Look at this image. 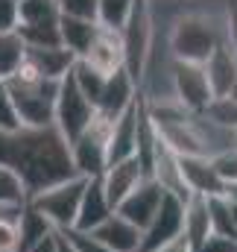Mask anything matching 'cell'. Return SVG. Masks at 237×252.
Here are the masks:
<instances>
[{"label":"cell","mask_w":237,"mask_h":252,"mask_svg":"<svg viewBox=\"0 0 237 252\" xmlns=\"http://www.w3.org/2000/svg\"><path fill=\"white\" fill-rule=\"evenodd\" d=\"M226 38L237 53V9H226Z\"/></svg>","instance_id":"cell-36"},{"label":"cell","mask_w":237,"mask_h":252,"mask_svg":"<svg viewBox=\"0 0 237 252\" xmlns=\"http://www.w3.org/2000/svg\"><path fill=\"white\" fill-rule=\"evenodd\" d=\"M202 67H205V76H208V85H211L214 97L229 94L232 82L237 79V53L232 50L229 38L217 44V50L205 59V64H202Z\"/></svg>","instance_id":"cell-17"},{"label":"cell","mask_w":237,"mask_h":252,"mask_svg":"<svg viewBox=\"0 0 237 252\" xmlns=\"http://www.w3.org/2000/svg\"><path fill=\"white\" fill-rule=\"evenodd\" d=\"M115 208L109 205L106 193L100 188V179H88L85 190H82V199H79V208H76V220H73V229H82V232H94Z\"/></svg>","instance_id":"cell-19"},{"label":"cell","mask_w":237,"mask_h":252,"mask_svg":"<svg viewBox=\"0 0 237 252\" xmlns=\"http://www.w3.org/2000/svg\"><path fill=\"white\" fill-rule=\"evenodd\" d=\"M97 109L82 97V91L76 88L73 76H61L59 82V91H56V106H53V126L61 138L70 144L79 132H85L88 124L94 121Z\"/></svg>","instance_id":"cell-7"},{"label":"cell","mask_w":237,"mask_h":252,"mask_svg":"<svg viewBox=\"0 0 237 252\" xmlns=\"http://www.w3.org/2000/svg\"><path fill=\"white\" fill-rule=\"evenodd\" d=\"M18 129H21V124H18V115H15L9 88H6V82L0 79V132L9 135V132H18Z\"/></svg>","instance_id":"cell-32"},{"label":"cell","mask_w":237,"mask_h":252,"mask_svg":"<svg viewBox=\"0 0 237 252\" xmlns=\"http://www.w3.org/2000/svg\"><path fill=\"white\" fill-rule=\"evenodd\" d=\"M196 252H237V241L235 238H223V235H214V232H211Z\"/></svg>","instance_id":"cell-34"},{"label":"cell","mask_w":237,"mask_h":252,"mask_svg":"<svg viewBox=\"0 0 237 252\" xmlns=\"http://www.w3.org/2000/svg\"><path fill=\"white\" fill-rule=\"evenodd\" d=\"M91 235H94L109 252H138L141 250V229H135L129 220H123L115 211H112Z\"/></svg>","instance_id":"cell-14"},{"label":"cell","mask_w":237,"mask_h":252,"mask_svg":"<svg viewBox=\"0 0 237 252\" xmlns=\"http://www.w3.org/2000/svg\"><path fill=\"white\" fill-rule=\"evenodd\" d=\"M141 179H147V176H144V167L138 164V158H123V161H115V164H109V167L103 170L100 188L106 193L109 205L118 208L120 202L138 188Z\"/></svg>","instance_id":"cell-12"},{"label":"cell","mask_w":237,"mask_h":252,"mask_svg":"<svg viewBox=\"0 0 237 252\" xmlns=\"http://www.w3.org/2000/svg\"><path fill=\"white\" fill-rule=\"evenodd\" d=\"M85 182H88V179L73 176V179H67V182H59V185H53V188H44V190H38V193H32L27 202H30L56 232L70 229L73 220H76V208H79Z\"/></svg>","instance_id":"cell-6"},{"label":"cell","mask_w":237,"mask_h":252,"mask_svg":"<svg viewBox=\"0 0 237 252\" xmlns=\"http://www.w3.org/2000/svg\"><path fill=\"white\" fill-rule=\"evenodd\" d=\"M220 41H226V9L184 6L164 30V47L176 62L205 64Z\"/></svg>","instance_id":"cell-2"},{"label":"cell","mask_w":237,"mask_h":252,"mask_svg":"<svg viewBox=\"0 0 237 252\" xmlns=\"http://www.w3.org/2000/svg\"><path fill=\"white\" fill-rule=\"evenodd\" d=\"M226 196H229V202H235L237 205V185H226V190H223Z\"/></svg>","instance_id":"cell-39"},{"label":"cell","mask_w":237,"mask_h":252,"mask_svg":"<svg viewBox=\"0 0 237 252\" xmlns=\"http://www.w3.org/2000/svg\"><path fill=\"white\" fill-rule=\"evenodd\" d=\"M27 252H59V235H56V232H50L47 238H41L38 244H32Z\"/></svg>","instance_id":"cell-37"},{"label":"cell","mask_w":237,"mask_h":252,"mask_svg":"<svg viewBox=\"0 0 237 252\" xmlns=\"http://www.w3.org/2000/svg\"><path fill=\"white\" fill-rule=\"evenodd\" d=\"M18 115L21 129H44L53 126V106H56V91L59 82L38 76L30 64L24 62L9 79H3Z\"/></svg>","instance_id":"cell-3"},{"label":"cell","mask_w":237,"mask_h":252,"mask_svg":"<svg viewBox=\"0 0 237 252\" xmlns=\"http://www.w3.org/2000/svg\"><path fill=\"white\" fill-rule=\"evenodd\" d=\"M70 76H73L76 88L82 91V97H85V100L97 109L100 94H103V85H106V76H103V73H97L94 67H88L82 59H76V62H73V67H70Z\"/></svg>","instance_id":"cell-25"},{"label":"cell","mask_w":237,"mask_h":252,"mask_svg":"<svg viewBox=\"0 0 237 252\" xmlns=\"http://www.w3.org/2000/svg\"><path fill=\"white\" fill-rule=\"evenodd\" d=\"M229 97H232V100H237V79L232 82V88H229Z\"/></svg>","instance_id":"cell-40"},{"label":"cell","mask_w":237,"mask_h":252,"mask_svg":"<svg viewBox=\"0 0 237 252\" xmlns=\"http://www.w3.org/2000/svg\"><path fill=\"white\" fill-rule=\"evenodd\" d=\"M170 88H173V100L184 112H193V115H202L214 100L205 67L193 62H176V59L170 62Z\"/></svg>","instance_id":"cell-8"},{"label":"cell","mask_w":237,"mask_h":252,"mask_svg":"<svg viewBox=\"0 0 237 252\" xmlns=\"http://www.w3.org/2000/svg\"><path fill=\"white\" fill-rule=\"evenodd\" d=\"M0 164L12 167L21 176L27 199L38 190L53 188L76 176L70 161V147L56 132V126L18 129L9 135L0 132Z\"/></svg>","instance_id":"cell-1"},{"label":"cell","mask_w":237,"mask_h":252,"mask_svg":"<svg viewBox=\"0 0 237 252\" xmlns=\"http://www.w3.org/2000/svg\"><path fill=\"white\" fill-rule=\"evenodd\" d=\"M0 252H18V214L0 217Z\"/></svg>","instance_id":"cell-33"},{"label":"cell","mask_w":237,"mask_h":252,"mask_svg":"<svg viewBox=\"0 0 237 252\" xmlns=\"http://www.w3.org/2000/svg\"><path fill=\"white\" fill-rule=\"evenodd\" d=\"M50 232H56L30 202L18 211V252H27L32 244H38L41 238H47Z\"/></svg>","instance_id":"cell-23"},{"label":"cell","mask_w":237,"mask_h":252,"mask_svg":"<svg viewBox=\"0 0 237 252\" xmlns=\"http://www.w3.org/2000/svg\"><path fill=\"white\" fill-rule=\"evenodd\" d=\"M152 38H155V27H152V15H149V0H135L132 15L120 30V41H123V70L132 76V82L138 88H141L144 64L152 50Z\"/></svg>","instance_id":"cell-4"},{"label":"cell","mask_w":237,"mask_h":252,"mask_svg":"<svg viewBox=\"0 0 237 252\" xmlns=\"http://www.w3.org/2000/svg\"><path fill=\"white\" fill-rule=\"evenodd\" d=\"M59 238L73 252H109L97 238H94V235H91V232H82V229H73V226H70V229H61Z\"/></svg>","instance_id":"cell-30"},{"label":"cell","mask_w":237,"mask_h":252,"mask_svg":"<svg viewBox=\"0 0 237 252\" xmlns=\"http://www.w3.org/2000/svg\"><path fill=\"white\" fill-rule=\"evenodd\" d=\"M82 62L88 64V67H94L97 73H103V76L120 70L123 67V41H120V32L100 27V32L94 35L91 47L85 50Z\"/></svg>","instance_id":"cell-13"},{"label":"cell","mask_w":237,"mask_h":252,"mask_svg":"<svg viewBox=\"0 0 237 252\" xmlns=\"http://www.w3.org/2000/svg\"><path fill=\"white\" fill-rule=\"evenodd\" d=\"M24 62L30 64L38 76L59 82L61 76H67V73H70V67H73V62H76V56H73V53H67L61 44H59V47H27Z\"/></svg>","instance_id":"cell-18"},{"label":"cell","mask_w":237,"mask_h":252,"mask_svg":"<svg viewBox=\"0 0 237 252\" xmlns=\"http://www.w3.org/2000/svg\"><path fill=\"white\" fill-rule=\"evenodd\" d=\"M141 118H144V100L138 94L135 103L126 106L118 118L112 121V129H109V164L123 161V158H135Z\"/></svg>","instance_id":"cell-10"},{"label":"cell","mask_w":237,"mask_h":252,"mask_svg":"<svg viewBox=\"0 0 237 252\" xmlns=\"http://www.w3.org/2000/svg\"><path fill=\"white\" fill-rule=\"evenodd\" d=\"M56 24H59L56 0H21V3H18V27H15V30L56 27Z\"/></svg>","instance_id":"cell-22"},{"label":"cell","mask_w":237,"mask_h":252,"mask_svg":"<svg viewBox=\"0 0 237 252\" xmlns=\"http://www.w3.org/2000/svg\"><path fill=\"white\" fill-rule=\"evenodd\" d=\"M18 3L21 0H0V32H12L18 27Z\"/></svg>","instance_id":"cell-35"},{"label":"cell","mask_w":237,"mask_h":252,"mask_svg":"<svg viewBox=\"0 0 237 252\" xmlns=\"http://www.w3.org/2000/svg\"><path fill=\"white\" fill-rule=\"evenodd\" d=\"M211 167L217 173V179L226 185H237V147H229L217 156H211Z\"/></svg>","instance_id":"cell-29"},{"label":"cell","mask_w":237,"mask_h":252,"mask_svg":"<svg viewBox=\"0 0 237 252\" xmlns=\"http://www.w3.org/2000/svg\"><path fill=\"white\" fill-rule=\"evenodd\" d=\"M161 252H190V250H187V244H184V238H176L173 244H167V247H164Z\"/></svg>","instance_id":"cell-38"},{"label":"cell","mask_w":237,"mask_h":252,"mask_svg":"<svg viewBox=\"0 0 237 252\" xmlns=\"http://www.w3.org/2000/svg\"><path fill=\"white\" fill-rule=\"evenodd\" d=\"M56 235H59V232H56ZM59 252H73V250H70V247H67V244L59 238Z\"/></svg>","instance_id":"cell-41"},{"label":"cell","mask_w":237,"mask_h":252,"mask_svg":"<svg viewBox=\"0 0 237 252\" xmlns=\"http://www.w3.org/2000/svg\"><path fill=\"white\" fill-rule=\"evenodd\" d=\"M181 214H184V202L170 196V193H164L155 217L141 232V250L138 252H161L167 244L181 238Z\"/></svg>","instance_id":"cell-9"},{"label":"cell","mask_w":237,"mask_h":252,"mask_svg":"<svg viewBox=\"0 0 237 252\" xmlns=\"http://www.w3.org/2000/svg\"><path fill=\"white\" fill-rule=\"evenodd\" d=\"M178 170H181V179L190 193H199V196H217L223 193V182L217 179L214 167H211V158H202V156H178Z\"/></svg>","instance_id":"cell-15"},{"label":"cell","mask_w":237,"mask_h":252,"mask_svg":"<svg viewBox=\"0 0 237 252\" xmlns=\"http://www.w3.org/2000/svg\"><path fill=\"white\" fill-rule=\"evenodd\" d=\"M24 53H27V44L15 30L0 32V79H9L24 64Z\"/></svg>","instance_id":"cell-24"},{"label":"cell","mask_w":237,"mask_h":252,"mask_svg":"<svg viewBox=\"0 0 237 252\" xmlns=\"http://www.w3.org/2000/svg\"><path fill=\"white\" fill-rule=\"evenodd\" d=\"M211 235V217H208V196L190 193V199L184 202V214H181V238L187 244V250L196 252L202 247V241Z\"/></svg>","instance_id":"cell-20"},{"label":"cell","mask_w":237,"mask_h":252,"mask_svg":"<svg viewBox=\"0 0 237 252\" xmlns=\"http://www.w3.org/2000/svg\"><path fill=\"white\" fill-rule=\"evenodd\" d=\"M161 199H164V190L161 185L155 182V179H141L138 182V188L132 190L123 202H120L118 208H115V214H120L123 220H129L135 229H147L149 226V220L155 217V211H158V205H161Z\"/></svg>","instance_id":"cell-11"},{"label":"cell","mask_w":237,"mask_h":252,"mask_svg":"<svg viewBox=\"0 0 237 252\" xmlns=\"http://www.w3.org/2000/svg\"><path fill=\"white\" fill-rule=\"evenodd\" d=\"M27 205V188H24V182H21V176L12 170V167H6V164H0V208H24Z\"/></svg>","instance_id":"cell-27"},{"label":"cell","mask_w":237,"mask_h":252,"mask_svg":"<svg viewBox=\"0 0 237 252\" xmlns=\"http://www.w3.org/2000/svg\"><path fill=\"white\" fill-rule=\"evenodd\" d=\"M115 118L106 115H94V121L88 124L85 132H79L67 147H70V161L76 176L82 179H100L103 170L109 167V129Z\"/></svg>","instance_id":"cell-5"},{"label":"cell","mask_w":237,"mask_h":252,"mask_svg":"<svg viewBox=\"0 0 237 252\" xmlns=\"http://www.w3.org/2000/svg\"><path fill=\"white\" fill-rule=\"evenodd\" d=\"M138 97V85L132 82V76L120 67L115 73L106 76V85H103V94H100V103H97V112L106 115V118H118L126 106H132Z\"/></svg>","instance_id":"cell-16"},{"label":"cell","mask_w":237,"mask_h":252,"mask_svg":"<svg viewBox=\"0 0 237 252\" xmlns=\"http://www.w3.org/2000/svg\"><path fill=\"white\" fill-rule=\"evenodd\" d=\"M97 32H100L97 21H82V18H64V15H59V44L67 53H73L76 59L85 56V50L91 47Z\"/></svg>","instance_id":"cell-21"},{"label":"cell","mask_w":237,"mask_h":252,"mask_svg":"<svg viewBox=\"0 0 237 252\" xmlns=\"http://www.w3.org/2000/svg\"><path fill=\"white\" fill-rule=\"evenodd\" d=\"M202 115H205L214 126H220V129H226V132H232V135L237 132V100H232L229 94L214 97Z\"/></svg>","instance_id":"cell-28"},{"label":"cell","mask_w":237,"mask_h":252,"mask_svg":"<svg viewBox=\"0 0 237 252\" xmlns=\"http://www.w3.org/2000/svg\"><path fill=\"white\" fill-rule=\"evenodd\" d=\"M56 9L64 18L97 21V0H56Z\"/></svg>","instance_id":"cell-31"},{"label":"cell","mask_w":237,"mask_h":252,"mask_svg":"<svg viewBox=\"0 0 237 252\" xmlns=\"http://www.w3.org/2000/svg\"><path fill=\"white\" fill-rule=\"evenodd\" d=\"M132 6H135V0H97V24L103 30L120 32L132 15Z\"/></svg>","instance_id":"cell-26"}]
</instances>
